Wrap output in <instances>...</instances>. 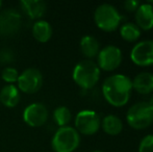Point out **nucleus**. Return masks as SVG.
<instances>
[{
  "instance_id": "3",
  "label": "nucleus",
  "mask_w": 153,
  "mask_h": 152,
  "mask_svg": "<svg viewBox=\"0 0 153 152\" xmlns=\"http://www.w3.org/2000/svg\"><path fill=\"white\" fill-rule=\"evenodd\" d=\"M80 144V136L74 127H59L53 134L51 147L54 152H73Z\"/></svg>"
},
{
  "instance_id": "21",
  "label": "nucleus",
  "mask_w": 153,
  "mask_h": 152,
  "mask_svg": "<svg viewBox=\"0 0 153 152\" xmlns=\"http://www.w3.org/2000/svg\"><path fill=\"white\" fill-rule=\"evenodd\" d=\"M19 75H20V74H19L18 70L13 67L4 68L1 72L2 80L7 82V85H14L15 82H17L19 78Z\"/></svg>"
},
{
  "instance_id": "20",
  "label": "nucleus",
  "mask_w": 153,
  "mask_h": 152,
  "mask_svg": "<svg viewBox=\"0 0 153 152\" xmlns=\"http://www.w3.org/2000/svg\"><path fill=\"white\" fill-rule=\"evenodd\" d=\"M72 119V114L67 106H57L53 110V120L59 127L68 126Z\"/></svg>"
},
{
  "instance_id": "9",
  "label": "nucleus",
  "mask_w": 153,
  "mask_h": 152,
  "mask_svg": "<svg viewBox=\"0 0 153 152\" xmlns=\"http://www.w3.org/2000/svg\"><path fill=\"white\" fill-rule=\"evenodd\" d=\"M122 63V52L120 48L114 45L102 48L97 55V65L104 71H114Z\"/></svg>"
},
{
  "instance_id": "10",
  "label": "nucleus",
  "mask_w": 153,
  "mask_h": 152,
  "mask_svg": "<svg viewBox=\"0 0 153 152\" xmlns=\"http://www.w3.org/2000/svg\"><path fill=\"white\" fill-rule=\"evenodd\" d=\"M22 117L23 121L30 127H41L47 122L49 113L44 104L36 102L25 108Z\"/></svg>"
},
{
  "instance_id": "15",
  "label": "nucleus",
  "mask_w": 153,
  "mask_h": 152,
  "mask_svg": "<svg viewBox=\"0 0 153 152\" xmlns=\"http://www.w3.org/2000/svg\"><path fill=\"white\" fill-rule=\"evenodd\" d=\"M132 89L137 93L147 95L153 92V74L150 72H141L133 78Z\"/></svg>"
},
{
  "instance_id": "23",
  "label": "nucleus",
  "mask_w": 153,
  "mask_h": 152,
  "mask_svg": "<svg viewBox=\"0 0 153 152\" xmlns=\"http://www.w3.org/2000/svg\"><path fill=\"white\" fill-rule=\"evenodd\" d=\"M15 59L14 53L10 49L3 48L0 49V63L1 64H10Z\"/></svg>"
},
{
  "instance_id": "13",
  "label": "nucleus",
  "mask_w": 153,
  "mask_h": 152,
  "mask_svg": "<svg viewBox=\"0 0 153 152\" xmlns=\"http://www.w3.org/2000/svg\"><path fill=\"white\" fill-rule=\"evenodd\" d=\"M22 10L33 20H41L45 15L47 5L42 0H22L20 2Z\"/></svg>"
},
{
  "instance_id": "27",
  "label": "nucleus",
  "mask_w": 153,
  "mask_h": 152,
  "mask_svg": "<svg viewBox=\"0 0 153 152\" xmlns=\"http://www.w3.org/2000/svg\"><path fill=\"white\" fill-rule=\"evenodd\" d=\"M93 152H102V151H100V150H95V151H93Z\"/></svg>"
},
{
  "instance_id": "6",
  "label": "nucleus",
  "mask_w": 153,
  "mask_h": 152,
  "mask_svg": "<svg viewBox=\"0 0 153 152\" xmlns=\"http://www.w3.org/2000/svg\"><path fill=\"white\" fill-rule=\"evenodd\" d=\"M101 127V120L96 112L91 110H80L75 117V129L85 136L95 134Z\"/></svg>"
},
{
  "instance_id": "16",
  "label": "nucleus",
  "mask_w": 153,
  "mask_h": 152,
  "mask_svg": "<svg viewBox=\"0 0 153 152\" xmlns=\"http://www.w3.org/2000/svg\"><path fill=\"white\" fill-rule=\"evenodd\" d=\"M32 36L38 42L47 43L52 37V27L46 20H38L32 25Z\"/></svg>"
},
{
  "instance_id": "8",
  "label": "nucleus",
  "mask_w": 153,
  "mask_h": 152,
  "mask_svg": "<svg viewBox=\"0 0 153 152\" xmlns=\"http://www.w3.org/2000/svg\"><path fill=\"white\" fill-rule=\"evenodd\" d=\"M22 26V15L16 8H6L0 14V33L2 36H14Z\"/></svg>"
},
{
  "instance_id": "14",
  "label": "nucleus",
  "mask_w": 153,
  "mask_h": 152,
  "mask_svg": "<svg viewBox=\"0 0 153 152\" xmlns=\"http://www.w3.org/2000/svg\"><path fill=\"white\" fill-rule=\"evenodd\" d=\"M20 101V91L15 85H6L0 91V102L8 108L18 105Z\"/></svg>"
},
{
  "instance_id": "4",
  "label": "nucleus",
  "mask_w": 153,
  "mask_h": 152,
  "mask_svg": "<svg viewBox=\"0 0 153 152\" xmlns=\"http://www.w3.org/2000/svg\"><path fill=\"white\" fill-rule=\"evenodd\" d=\"M122 17L114 5L104 3L95 10L94 21L96 25L103 31L111 33L118 28Z\"/></svg>"
},
{
  "instance_id": "7",
  "label": "nucleus",
  "mask_w": 153,
  "mask_h": 152,
  "mask_svg": "<svg viewBox=\"0 0 153 152\" xmlns=\"http://www.w3.org/2000/svg\"><path fill=\"white\" fill-rule=\"evenodd\" d=\"M18 89L25 94H34L40 91L43 85V75L40 70L28 68L19 75Z\"/></svg>"
},
{
  "instance_id": "22",
  "label": "nucleus",
  "mask_w": 153,
  "mask_h": 152,
  "mask_svg": "<svg viewBox=\"0 0 153 152\" xmlns=\"http://www.w3.org/2000/svg\"><path fill=\"white\" fill-rule=\"evenodd\" d=\"M139 152H153V134L145 136L139 145Z\"/></svg>"
},
{
  "instance_id": "2",
  "label": "nucleus",
  "mask_w": 153,
  "mask_h": 152,
  "mask_svg": "<svg viewBox=\"0 0 153 152\" xmlns=\"http://www.w3.org/2000/svg\"><path fill=\"white\" fill-rule=\"evenodd\" d=\"M73 80L83 90H90L96 85L100 78V69L92 59L79 62L73 69Z\"/></svg>"
},
{
  "instance_id": "26",
  "label": "nucleus",
  "mask_w": 153,
  "mask_h": 152,
  "mask_svg": "<svg viewBox=\"0 0 153 152\" xmlns=\"http://www.w3.org/2000/svg\"><path fill=\"white\" fill-rule=\"evenodd\" d=\"M1 7H2V1L0 0V10H1Z\"/></svg>"
},
{
  "instance_id": "1",
  "label": "nucleus",
  "mask_w": 153,
  "mask_h": 152,
  "mask_svg": "<svg viewBox=\"0 0 153 152\" xmlns=\"http://www.w3.org/2000/svg\"><path fill=\"white\" fill-rule=\"evenodd\" d=\"M132 90L130 78L124 74L108 76L102 85V93L105 100L116 108L124 106L128 102Z\"/></svg>"
},
{
  "instance_id": "18",
  "label": "nucleus",
  "mask_w": 153,
  "mask_h": 152,
  "mask_svg": "<svg viewBox=\"0 0 153 152\" xmlns=\"http://www.w3.org/2000/svg\"><path fill=\"white\" fill-rule=\"evenodd\" d=\"M101 127L105 133L109 136H117L123 129L122 120L115 115H108L101 121Z\"/></svg>"
},
{
  "instance_id": "25",
  "label": "nucleus",
  "mask_w": 153,
  "mask_h": 152,
  "mask_svg": "<svg viewBox=\"0 0 153 152\" xmlns=\"http://www.w3.org/2000/svg\"><path fill=\"white\" fill-rule=\"evenodd\" d=\"M148 104H149V105L151 106V108H153V95L151 96V97H150V99H149V102H148Z\"/></svg>"
},
{
  "instance_id": "19",
  "label": "nucleus",
  "mask_w": 153,
  "mask_h": 152,
  "mask_svg": "<svg viewBox=\"0 0 153 152\" xmlns=\"http://www.w3.org/2000/svg\"><path fill=\"white\" fill-rule=\"evenodd\" d=\"M120 35L126 42H135L141 36V29L137 26V24L128 22L122 25L120 28Z\"/></svg>"
},
{
  "instance_id": "12",
  "label": "nucleus",
  "mask_w": 153,
  "mask_h": 152,
  "mask_svg": "<svg viewBox=\"0 0 153 152\" xmlns=\"http://www.w3.org/2000/svg\"><path fill=\"white\" fill-rule=\"evenodd\" d=\"M137 26L143 30H150L153 28V5L149 3L140 4L135 10Z\"/></svg>"
},
{
  "instance_id": "24",
  "label": "nucleus",
  "mask_w": 153,
  "mask_h": 152,
  "mask_svg": "<svg viewBox=\"0 0 153 152\" xmlns=\"http://www.w3.org/2000/svg\"><path fill=\"white\" fill-rule=\"evenodd\" d=\"M123 6L128 12H135L140 6V2L137 0H126L123 3Z\"/></svg>"
},
{
  "instance_id": "17",
  "label": "nucleus",
  "mask_w": 153,
  "mask_h": 152,
  "mask_svg": "<svg viewBox=\"0 0 153 152\" xmlns=\"http://www.w3.org/2000/svg\"><path fill=\"white\" fill-rule=\"evenodd\" d=\"M80 50L81 53L88 59L97 56L100 51L98 40L92 36H85L80 40Z\"/></svg>"
},
{
  "instance_id": "5",
  "label": "nucleus",
  "mask_w": 153,
  "mask_h": 152,
  "mask_svg": "<svg viewBox=\"0 0 153 152\" xmlns=\"http://www.w3.org/2000/svg\"><path fill=\"white\" fill-rule=\"evenodd\" d=\"M129 126L134 129H144L153 123V108L148 102H137L133 104L126 114Z\"/></svg>"
},
{
  "instance_id": "11",
  "label": "nucleus",
  "mask_w": 153,
  "mask_h": 152,
  "mask_svg": "<svg viewBox=\"0 0 153 152\" xmlns=\"http://www.w3.org/2000/svg\"><path fill=\"white\" fill-rule=\"evenodd\" d=\"M130 59L135 65L146 67L153 65V40L142 41L134 45Z\"/></svg>"
}]
</instances>
